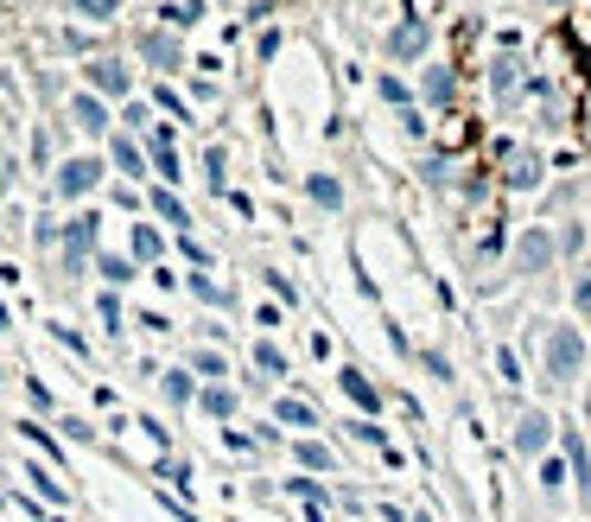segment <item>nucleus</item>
<instances>
[{
  "mask_svg": "<svg viewBox=\"0 0 591 522\" xmlns=\"http://www.w3.org/2000/svg\"><path fill=\"white\" fill-rule=\"evenodd\" d=\"M579 369H585V338H579L572 325H553V332H547V376L572 383Z\"/></svg>",
  "mask_w": 591,
  "mask_h": 522,
  "instance_id": "f257e3e1",
  "label": "nucleus"
},
{
  "mask_svg": "<svg viewBox=\"0 0 591 522\" xmlns=\"http://www.w3.org/2000/svg\"><path fill=\"white\" fill-rule=\"evenodd\" d=\"M547 261H553V236L535 223V230L515 242V268H521V274H535V268H547Z\"/></svg>",
  "mask_w": 591,
  "mask_h": 522,
  "instance_id": "f03ea898",
  "label": "nucleus"
},
{
  "mask_svg": "<svg viewBox=\"0 0 591 522\" xmlns=\"http://www.w3.org/2000/svg\"><path fill=\"white\" fill-rule=\"evenodd\" d=\"M547 440H553V420H547V415H521V427H515V452H521V459H540Z\"/></svg>",
  "mask_w": 591,
  "mask_h": 522,
  "instance_id": "7ed1b4c3",
  "label": "nucleus"
},
{
  "mask_svg": "<svg viewBox=\"0 0 591 522\" xmlns=\"http://www.w3.org/2000/svg\"><path fill=\"white\" fill-rule=\"evenodd\" d=\"M426 39H433L426 20H408V27L388 32V58H420V52H426Z\"/></svg>",
  "mask_w": 591,
  "mask_h": 522,
  "instance_id": "20e7f679",
  "label": "nucleus"
},
{
  "mask_svg": "<svg viewBox=\"0 0 591 522\" xmlns=\"http://www.w3.org/2000/svg\"><path fill=\"white\" fill-rule=\"evenodd\" d=\"M96 179H103V166H96V159H71V166L57 173V191H64V198H83Z\"/></svg>",
  "mask_w": 591,
  "mask_h": 522,
  "instance_id": "39448f33",
  "label": "nucleus"
},
{
  "mask_svg": "<svg viewBox=\"0 0 591 522\" xmlns=\"http://www.w3.org/2000/svg\"><path fill=\"white\" fill-rule=\"evenodd\" d=\"M509 185H515V191H528V185H540V154H528V147H515V154H509Z\"/></svg>",
  "mask_w": 591,
  "mask_h": 522,
  "instance_id": "423d86ee",
  "label": "nucleus"
},
{
  "mask_svg": "<svg viewBox=\"0 0 591 522\" xmlns=\"http://www.w3.org/2000/svg\"><path fill=\"white\" fill-rule=\"evenodd\" d=\"M89 83H96V90H108V96H128V71H122L115 58H103V64H89Z\"/></svg>",
  "mask_w": 591,
  "mask_h": 522,
  "instance_id": "0eeeda50",
  "label": "nucleus"
},
{
  "mask_svg": "<svg viewBox=\"0 0 591 522\" xmlns=\"http://www.w3.org/2000/svg\"><path fill=\"white\" fill-rule=\"evenodd\" d=\"M71 115H77V128H89V134L108 128V115H103V103H96V96H77V103H71Z\"/></svg>",
  "mask_w": 591,
  "mask_h": 522,
  "instance_id": "6e6552de",
  "label": "nucleus"
},
{
  "mask_svg": "<svg viewBox=\"0 0 591 522\" xmlns=\"http://www.w3.org/2000/svg\"><path fill=\"white\" fill-rule=\"evenodd\" d=\"M198 13H204V0H166V20H172V27H191Z\"/></svg>",
  "mask_w": 591,
  "mask_h": 522,
  "instance_id": "1a4fd4ad",
  "label": "nucleus"
},
{
  "mask_svg": "<svg viewBox=\"0 0 591 522\" xmlns=\"http://www.w3.org/2000/svg\"><path fill=\"white\" fill-rule=\"evenodd\" d=\"M140 52L154 58V64H179V45H172V39H159V32L147 39V45H140Z\"/></svg>",
  "mask_w": 591,
  "mask_h": 522,
  "instance_id": "9d476101",
  "label": "nucleus"
},
{
  "mask_svg": "<svg viewBox=\"0 0 591 522\" xmlns=\"http://www.w3.org/2000/svg\"><path fill=\"white\" fill-rule=\"evenodd\" d=\"M312 198H318V205H344V191H337V179H325V173L312 179Z\"/></svg>",
  "mask_w": 591,
  "mask_h": 522,
  "instance_id": "9b49d317",
  "label": "nucleus"
},
{
  "mask_svg": "<svg viewBox=\"0 0 591 522\" xmlns=\"http://www.w3.org/2000/svg\"><path fill=\"white\" fill-rule=\"evenodd\" d=\"M344 389H350V395H357V401H362V408H376V389H369V383H362V376H357V369H344Z\"/></svg>",
  "mask_w": 591,
  "mask_h": 522,
  "instance_id": "f8f14e48",
  "label": "nucleus"
},
{
  "mask_svg": "<svg viewBox=\"0 0 591 522\" xmlns=\"http://www.w3.org/2000/svg\"><path fill=\"white\" fill-rule=\"evenodd\" d=\"M281 420L286 427H312V408L306 401H281Z\"/></svg>",
  "mask_w": 591,
  "mask_h": 522,
  "instance_id": "ddd939ff",
  "label": "nucleus"
},
{
  "mask_svg": "<svg viewBox=\"0 0 591 522\" xmlns=\"http://www.w3.org/2000/svg\"><path fill=\"white\" fill-rule=\"evenodd\" d=\"M299 466H312V471H325V466H331V452H325V446H299Z\"/></svg>",
  "mask_w": 591,
  "mask_h": 522,
  "instance_id": "4468645a",
  "label": "nucleus"
},
{
  "mask_svg": "<svg viewBox=\"0 0 591 522\" xmlns=\"http://www.w3.org/2000/svg\"><path fill=\"white\" fill-rule=\"evenodd\" d=\"M166 395H172V401H191V376H184V369H172V376H166Z\"/></svg>",
  "mask_w": 591,
  "mask_h": 522,
  "instance_id": "2eb2a0df",
  "label": "nucleus"
},
{
  "mask_svg": "<svg viewBox=\"0 0 591 522\" xmlns=\"http://www.w3.org/2000/svg\"><path fill=\"white\" fill-rule=\"evenodd\" d=\"M572 300H579V313H591V261H585V274L572 281Z\"/></svg>",
  "mask_w": 591,
  "mask_h": 522,
  "instance_id": "dca6fc26",
  "label": "nucleus"
},
{
  "mask_svg": "<svg viewBox=\"0 0 591 522\" xmlns=\"http://www.w3.org/2000/svg\"><path fill=\"white\" fill-rule=\"evenodd\" d=\"M115 7H122V0H77V13H89V20H108Z\"/></svg>",
  "mask_w": 591,
  "mask_h": 522,
  "instance_id": "f3484780",
  "label": "nucleus"
},
{
  "mask_svg": "<svg viewBox=\"0 0 591 522\" xmlns=\"http://www.w3.org/2000/svg\"><path fill=\"white\" fill-rule=\"evenodd\" d=\"M134 255L154 261V255H159V236H154V230H134Z\"/></svg>",
  "mask_w": 591,
  "mask_h": 522,
  "instance_id": "a211bd4d",
  "label": "nucleus"
},
{
  "mask_svg": "<svg viewBox=\"0 0 591 522\" xmlns=\"http://www.w3.org/2000/svg\"><path fill=\"white\" fill-rule=\"evenodd\" d=\"M426 96H433V103H445V96H452V77H445V71H433V77H426Z\"/></svg>",
  "mask_w": 591,
  "mask_h": 522,
  "instance_id": "6ab92c4d",
  "label": "nucleus"
},
{
  "mask_svg": "<svg viewBox=\"0 0 591 522\" xmlns=\"http://www.w3.org/2000/svg\"><path fill=\"white\" fill-rule=\"evenodd\" d=\"M115 159H122V173H140V154H134V140H115Z\"/></svg>",
  "mask_w": 591,
  "mask_h": 522,
  "instance_id": "aec40b11",
  "label": "nucleus"
},
{
  "mask_svg": "<svg viewBox=\"0 0 591 522\" xmlns=\"http://www.w3.org/2000/svg\"><path fill=\"white\" fill-rule=\"evenodd\" d=\"M204 408H210V415H230L235 401H230V389H210V395H204Z\"/></svg>",
  "mask_w": 591,
  "mask_h": 522,
  "instance_id": "412c9836",
  "label": "nucleus"
},
{
  "mask_svg": "<svg viewBox=\"0 0 591 522\" xmlns=\"http://www.w3.org/2000/svg\"><path fill=\"white\" fill-rule=\"evenodd\" d=\"M547 7H560V0H547Z\"/></svg>",
  "mask_w": 591,
  "mask_h": 522,
  "instance_id": "4be33fe9",
  "label": "nucleus"
}]
</instances>
